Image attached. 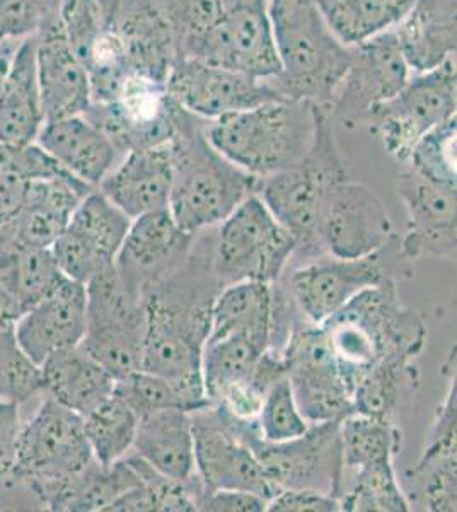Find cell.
Wrapping results in <instances>:
<instances>
[{
    "label": "cell",
    "instance_id": "6da1fadb",
    "mask_svg": "<svg viewBox=\"0 0 457 512\" xmlns=\"http://www.w3.org/2000/svg\"><path fill=\"white\" fill-rule=\"evenodd\" d=\"M212 248L207 255V248L193 245L180 267L142 292L147 313L142 371L169 379L190 412L210 403L202 355L212 306L224 289L212 268Z\"/></svg>",
    "mask_w": 457,
    "mask_h": 512
},
{
    "label": "cell",
    "instance_id": "7a4b0ae2",
    "mask_svg": "<svg viewBox=\"0 0 457 512\" xmlns=\"http://www.w3.org/2000/svg\"><path fill=\"white\" fill-rule=\"evenodd\" d=\"M209 120L195 117L176 103L173 135V185L168 209L190 234L217 226L246 198L260 192L261 178L231 163L207 137Z\"/></svg>",
    "mask_w": 457,
    "mask_h": 512
},
{
    "label": "cell",
    "instance_id": "3957f363",
    "mask_svg": "<svg viewBox=\"0 0 457 512\" xmlns=\"http://www.w3.org/2000/svg\"><path fill=\"white\" fill-rule=\"evenodd\" d=\"M321 326L352 395L376 362L386 357L417 359L427 340L422 316L403 306L396 280L359 292Z\"/></svg>",
    "mask_w": 457,
    "mask_h": 512
},
{
    "label": "cell",
    "instance_id": "277c9868",
    "mask_svg": "<svg viewBox=\"0 0 457 512\" xmlns=\"http://www.w3.org/2000/svg\"><path fill=\"white\" fill-rule=\"evenodd\" d=\"M280 72L265 81L282 98L331 108L352 47L338 40L316 0H268Z\"/></svg>",
    "mask_w": 457,
    "mask_h": 512
},
{
    "label": "cell",
    "instance_id": "5b68a950",
    "mask_svg": "<svg viewBox=\"0 0 457 512\" xmlns=\"http://www.w3.org/2000/svg\"><path fill=\"white\" fill-rule=\"evenodd\" d=\"M323 108L297 99L268 101L217 118L207 137L231 163L265 178L306 158Z\"/></svg>",
    "mask_w": 457,
    "mask_h": 512
},
{
    "label": "cell",
    "instance_id": "8992f818",
    "mask_svg": "<svg viewBox=\"0 0 457 512\" xmlns=\"http://www.w3.org/2000/svg\"><path fill=\"white\" fill-rule=\"evenodd\" d=\"M348 164L335 137V118L324 106L306 158L261 178L260 195L268 210L296 238L301 258H321L318 226L324 200L338 181L348 178Z\"/></svg>",
    "mask_w": 457,
    "mask_h": 512
},
{
    "label": "cell",
    "instance_id": "52a82bcc",
    "mask_svg": "<svg viewBox=\"0 0 457 512\" xmlns=\"http://www.w3.org/2000/svg\"><path fill=\"white\" fill-rule=\"evenodd\" d=\"M296 246V238L256 193L220 222L214 236L212 268L224 287L246 280L277 284Z\"/></svg>",
    "mask_w": 457,
    "mask_h": 512
},
{
    "label": "cell",
    "instance_id": "ba28073f",
    "mask_svg": "<svg viewBox=\"0 0 457 512\" xmlns=\"http://www.w3.org/2000/svg\"><path fill=\"white\" fill-rule=\"evenodd\" d=\"M226 415L234 432L255 453L261 468L278 489H311L335 499L340 497L343 483L342 420L311 424L302 436L270 443L261 437L256 419H236L229 412Z\"/></svg>",
    "mask_w": 457,
    "mask_h": 512
},
{
    "label": "cell",
    "instance_id": "9c48e42d",
    "mask_svg": "<svg viewBox=\"0 0 457 512\" xmlns=\"http://www.w3.org/2000/svg\"><path fill=\"white\" fill-rule=\"evenodd\" d=\"M87 323L81 345L115 379L142 369L147 313L115 265L86 284Z\"/></svg>",
    "mask_w": 457,
    "mask_h": 512
},
{
    "label": "cell",
    "instance_id": "30bf717a",
    "mask_svg": "<svg viewBox=\"0 0 457 512\" xmlns=\"http://www.w3.org/2000/svg\"><path fill=\"white\" fill-rule=\"evenodd\" d=\"M456 57L437 69L415 74L405 88L369 113L367 122L382 147L400 163H408L413 147L432 128L456 117Z\"/></svg>",
    "mask_w": 457,
    "mask_h": 512
},
{
    "label": "cell",
    "instance_id": "8fae6325",
    "mask_svg": "<svg viewBox=\"0 0 457 512\" xmlns=\"http://www.w3.org/2000/svg\"><path fill=\"white\" fill-rule=\"evenodd\" d=\"M93 460L81 415L47 396L21 425L16 482L33 495L82 472Z\"/></svg>",
    "mask_w": 457,
    "mask_h": 512
},
{
    "label": "cell",
    "instance_id": "7c38bea8",
    "mask_svg": "<svg viewBox=\"0 0 457 512\" xmlns=\"http://www.w3.org/2000/svg\"><path fill=\"white\" fill-rule=\"evenodd\" d=\"M297 408L309 424L353 414L352 391L336 366L323 326L296 323L280 350Z\"/></svg>",
    "mask_w": 457,
    "mask_h": 512
},
{
    "label": "cell",
    "instance_id": "4fadbf2b",
    "mask_svg": "<svg viewBox=\"0 0 457 512\" xmlns=\"http://www.w3.org/2000/svg\"><path fill=\"white\" fill-rule=\"evenodd\" d=\"M176 101L166 82L130 72L115 98L108 103H91L87 120L110 137L120 156L169 142L173 135Z\"/></svg>",
    "mask_w": 457,
    "mask_h": 512
},
{
    "label": "cell",
    "instance_id": "5bb4252c",
    "mask_svg": "<svg viewBox=\"0 0 457 512\" xmlns=\"http://www.w3.org/2000/svg\"><path fill=\"white\" fill-rule=\"evenodd\" d=\"M318 236L324 255L357 260L389 245L394 238L393 222L382 198L348 176L324 200Z\"/></svg>",
    "mask_w": 457,
    "mask_h": 512
},
{
    "label": "cell",
    "instance_id": "9a60e30c",
    "mask_svg": "<svg viewBox=\"0 0 457 512\" xmlns=\"http://www.w3.org/2000/svg\"><path fill=\"white\" fill-rule=\"evenodd\" d=\"M195 466L205 489L243 490L272 501L282 489L268 478L248 444L234 432L226 412L210 405L191 412Z\"/></svg>",
    "mask_w": 457,
    "mask_h": 512
},
{
    "label": "cell",
    "instance_id": "2e32d148",
    "mask_svg": "<svg viewBox=\"0 0 457 512\" xmlns=\"http://www.w3.org/2000/svg\"><path fill=\"white\" fill-rule=\"evenodd\" d=\"M130 224L132 219L94 188L50 246L58 267L69 279L86 286L94 275L115 265Z\"/></svg>",
    "mask_w": 457,
    "mask_h": 512
},
{
    "label": "cell",
    "instance_id": "e0dca14e",
    "mask_svg": "<svg viewBox=\"0 0 457 512\" xmlns=\"http://www.w3.org/2000/svg\"><path fill=\"white\" fill-rule=\"evenodd\" d=\"M410 77L393 30L355 45L331 103V115L350 125L367 122L369 113L400 93Z\"/></svg>",
    "mask_w": 457,
    "mask_h": 512
},
{
    "label": "cell",
    "instance_id": "ac0fdd59",
    "mask_svg": "<svg viewBox=\"0 0 457 512\" xmlns=\"http://www.w3.org/2000/svg\"><path fill=\"white\" fill-rule=\"evenodd\" d=\"M222 18L195 60L272 79L280 72L268 0H220Z\"/></svg>",
    "mask_w": 457,
    "mask_h": 512
},
{
    "label": "cell",
    "instance_id": "d6986e66",
    "mask_svg": "<svg viewBox=\"0 0 457 512\" xmlns=\"http://www.w3.org/2000/svg\"><path fill=\"white\" fill-rule=\"evenodd\" d=\"M382 251L357 260L321 256L296 268L289 277V296L297 311L307 321L321 325L359 292L396 280Z\"/></svg>",
    "mask_w": 457,
    "mask_h": 512
},
{
    "label": "cell",
    "instance_id": "ffe728a7",
    "mask_svg": "<svg viewBox=\"0 0 457 512\" xmlns=\"http://www.w3.org/2000/svg\"><path fill=\"white\" fill-rule=\"evenodd\" d=\"M166 86L183 110L212 122L229 113L284 99L263 79L195 59L176 60Z\"/></svg>",
    "mask_w": 457,
    "mask_h": 512
},
{
    "label": "cell",
    "instance_id": "44dd1931",
    "mask_svg": "<svg viewBox=\"0 0 457 512\" xmlns=\"http://www.w3.org/2000/svg\"><path fill=\"white\" fill-rule=\"evenodd\" d=\"M396 193L408 217L401 258L456 255V185L435 183L408 168L396 176Z\"/></svg>",
    "mask_w": 457,
    "mask_h": 512
},
{
    "label": "cell",
    "instance_id": "7402d4cb",
    "mask_svg": "<svg viewBox=\"0 0 457 512\" xmlns=\"http://www.w3.org/2000/svg\"><path fill=\"white\" fill-rule=\"evenodd\" d=\"M197 234L183 231L168 207L132 219L115 267L130 289L142 292L185 262Z\"/></svg>",
    "mask_w": 457,
    "mask_h": 512
},
{
    "label": "cell",
    "instance_id": "603a6c76",
    "mask_svg": "<svg viewBox=\"0 0 457 512\" xmlns=\"http://www.w3.org/2000/svg\"><path fill=\"white\" fill-rule=\"evenodd\" d=\"M106 26L122 41L128 69L168 82L178 60L173 31L157 0H99Z\"/></svg>",
    "mask_w": 457,
    "mask_h": 512
},
{
    "label": "cell",
    "instance_id": "cb8c5ba5",
    "mask_svg": "<svg viewBox=\"0 0 457 512\" xmlns=\"http://www.w3.org/2000/svg\"><path fill=\"white\" fill-rule=\"evenodd\" d=\"M86 311V286L67 277L50 296L26 309L14 325L19 347L41 366L55 352L81 344Z\"/></svg>",
    "mask_w": 457,
    "mask_h": 512
},
{
    "label": "cell",
    "instance_id": "d4e9b609",
    "mask_svg": "<svg viewBox=\"0 0 457 512\" xmlns=\"http://www.w3.org/2000/svg\"><path fill=\"white\" fill-rule=\"evenodd\" d=\"M36 70L45 123L89 110L91 88L86 69L70 47L60 16L36 33Z\"/></svg>",
    "mask_w": 457,
    "mask_h": 512
},
{
    "label": "cell",
    "instance_id": "484cf974",
    "mask_svg": "<svg viewBox=\"0 0 457 512\" xmlns=\"http://www.w3.org/2000/svg\"><path fill=\"white\" fill-rule=\"evenodd\" d=\"M173 185L171 144L130 151L111 169L98 190L130 219L166 209Z\"/></svg>",
    "mask_w": 457,
    "mask_h": 512
},
{
    "label": "cell",
    "instance_id": "4316f807",
    "mask_svg": "<svg viewBox=\"0 0 457 512\" xmlns=\"http://www.w3.org/2000/svg\"><path fill=\"white\" fill-rule=\"evenodd\" d=\"M36 140L70 175L94 188L110 175L120 156L110 137L84 115L45 123Z\"/></svg>",
    "mask_w": 457,
    "mask_h": 512
},
{
    "label": "cell",
    "instance_id": "83f0119b",
    "mask_svg": "<svg viewBox=\"0 0 457 512\" xmlns=\"http://www.w3.org/2000/svg\"><path fill=\"white\" fill-rule=\"evenodd\" d=\"M393 31L410 70L437 69L456 57L457 0H415Z\"/></svg>",
    "mask_w": 457,
    "mask_h": 512
},
{
    "label": "cell",
    "instance_id": "f1b7e54d",
    "mask_svg": "<svg viewBox=\"0 0 457 512\" xmlns=\"http://www.w3.org/2000/svg\"><path fill=\"white\" fill-rule=\"evenodd\" d=\"M93 190L74 175L29 181L23 209L12 226V239L23 245L50 248L64 233L77 205Z\"/></svg>",
    "mask_w": 457,
    "mask_h": 512
},
{
    "label": "cell",
    "instance_id": "f546056e",
    "mask_svg": "<svg viewBox=\"0 0 457 512\" xmlns=\"http://www.w3.org/2000/svg\"><path fill=\"white\" fill-rule=\"evenodd\" d=\"M45 125L36 70V35L19 43L0 93V142L26 146L38 139Z\"/></svg>",
    "mask_w": 457,
    "mask_h": 512
},
{
    "label": "cell",
    "instance_id": "4dcf8cb0",
    "mask_svg": "<svg viewBox=\"0 0 457 512\" xmlns=\"http://www.w3.org/2000/svg\"><path fill=\"white\" fill-rule=\"evenodd\" d=\"M275 330V287L246 280L226 286L215 297L209 340L241 335L268 350Z\"/></svg>",
    "mask_w": 457,
    "mask_h": 512
},
{
    "label": "cell",
    "instance_id": "1f68e13d",
    "mask_svg": "<svg viewBox=\"0 0 457 512\" xmlns=\"http://www.w3.org/2000/svg\"><path fill=\"white\" fill-rule=\"evenodd\" d=\"M40 367L43 393L81 417L115 390L116 379L81 344L55 352Z\"/></svg>",
    "mask_w": 457,
    "mask_h": 512
},
{
    "label": "cell",
    "instance_id": "d6a6232c",
    "mask_svg": "<svg viewBox=\"0 0 457 512\" xmlns=\"http://www.w3.org/2000/svg\"><path fill=\"white\" fill-rule=\"evenodd\" d=\"M132 451L157 472L188 482L197 473L191 415L180 408L145 415L137 424Z\"/></svg>",
    "mask_w": 457,
    "mask_h": 512
},
{
    "label": "cell",
    "instance_id": "836d02e7",
    "mask_svg": "<svg viewBox=\"0 0 457 512\" xmlns=\"http://www.w3.org/2000/svg\"><path fill=\"white\" fill-rule=\"evenodd\" d=\"M65 279L52 248L23 245L16 239L0 241V286L23 313L50 296Z\"/></svg>",
    "mask_w": 457,
    "mask_h": 512
},
{
    "label": "cell",
    "instance_id": "e575fe53",
    "mask_svg": "<svg viewBox=\"0 0 457 512\" xmlns=\"http://www.w3.org/2000/svg\"><path fill=\"white\" fill-rule=\"evenodd\" d=\"M418 386V367L410 357H386L360 378L353 390V414L394 422Z\"/></svg>",
    "mask_w": 457,
    "mask_h": 512
},
{
    "label": "cell",
    "instance_id": "d590c367",
    "mask_svg": "<svg viewBox=\"0 0 457 512\" xmlns=\"http://www.w3.org/2000/svg\"><path fill=\"white\" fill-rule=\"evenodd\" d=\"M415 0H316L333 35L355 47L398 26Z\"/></svg>",
    "mask_w": 457,
    "mask_h": 512
},
{
    "label": "cell",
    "instance_id": "8d00e7d4",
    "mask_svg": "<svg viewBox=\"0 0 457 512\" xmlns=\"http://www.w3.org/2000/svg\"><path fill=\"white\" fill-rule=\"evenodd\" d=\"M267 350L241 335L205 342L202 355V378L210 405L219 402L227 391L246 383L261 355Z\"/></svg>",
    "mask_w": 457,
    "mask_h": 512
},
{
    "label": "cell",
    "instance_id": "74e56055",
    "mask_svg": "<svg viewBox=\"0 0 457 512\" xmlns=\"http://www.w3.org/2000/svg\"><path fill=\"white\" fill-rule=\"evenodd\" d=\"M343 473L393 461L400 451L401 432L394 422L350 414L340 422Z\"/></svg>",
    "mask_w": 457,
    "mask_h": 512
},
{
    "label": "cell",
    "instance_id": "f35d334b",
    "mask_svg": "<svg viewBox=\"0 0 457 512\" xmlns=\"http://www.w3.org/2000/svg\"><path fill=\"white\" fill-rule=\"evenodd\" d=\"M82 424L94 460L110 466L132 451L139 419L118 396L111 395L89 410Z\"/></svg>",
    "mask_w": 457,
    "mask_h": 512
},
{
    "label": "cell",
    "instance_id": "ab89813d",
    "mask_svg": "<svg viewBox=\"0 0 457 512\" xmlns=\"http://www.w3.org/2000/svg\"><path fill=\"white\" fill-rule=\"evenodd\" d=\"M352 473L350 482H343L338 497L340 509L345 512H408L400 482L394 473L393 461L365 466Z\"/></svg>",
    "mask_w": 457,
    "mask_h": 512
},
{
    "label": "cell",
    "instance_id": "60d3db41",
    "mask_svg": "<svg viewBox=\"0 0 457 512\" xmlns=\"http://www.w3.org/2000/svg\"><path fill=\"white\" fill-rule=\"evenodd\" d=\"M173 31L178 59H197L222 18L220 0H157Z\"/></svg>",
    "mask_w": 457,
    "mask_h": 512
},
{
    "label": "cell",
    "instance_id": "b9f144b4",
    "mask_svg": "<svg viewBox=\"0 0 457 512\" xmlns=\"http://www.w3.org/2000/svg\"><path fill=\"white\" fill-rule=\"evenodd\" d=\"M43 393L41 367L19 347L14 326H0V402L18 403Z\"/></svg>",
    "mask_w": 457,
    "mask_h": 512
},
{
    "label": "cell",
    "instance_id": "7bdbcfd3",
    "mask_svg": "<svg viewBox=\"0 0 457 512\" xmlns=\"http://www.w3.org/2000/svg\"><path fill=\"white\" fill-rule=\"evenodd\" d=\"M456 117L432 128L418 140L408 164L418 175L444 185H456Z\"/></svg>",
    "mask_w": 457,
    "mask_h": 512
},
{
    "label": "cell",
    "instance_id": "ee69618b",
    "mask_svg": "<svg viewBox=\"0 0 457 512\" xmlns=\"http://www.w3.org/2000/svg\"><path fill=\"white\" fill-rule=\"evenodd\" d=\"M113 395L118 396L137 415V419L168 408H180L188 412L180 391L176 390L169 379L142 369L125 378L116 379Z\"/></svg>",
    "mask_w": 457,
    "mask_h": 512
},
{
    "label": "cell",
    "instance_id": "f6af8a7d",
    "mask_svg": "<svg viewBox=\"0 0 457 512\" xmlns=\"http://www.w3.org/2000/svg\"><path fill=\"white\" fill-rule=\"evenodd\" d=\"M256 422H258L261 437L270 443L289 441L294 437L302 436L309 429L311 424L299 412L287 376L278 379L277 383L270 388L263 400Z\"/></svg>",
    "mask_w": 457,
    "mask_h": 512
},
{
    "label": "cell",
    "instance_id": "bcb514c9",
    "mask_svg": "<svg viewBox=\"0 0 457 512\" xmlns=\"http://www.w3.org/2000/svg\"><path fill=\"white\" fill-rule=\"evenodd\" d=\"M62 0H0V40H24L60 16Z\"/></svg>",
    "mask_w": 457,
    "mask_h": 512
},
{
    "label": "cell",
    "instance_id": "7dc6e473",
    "mask_svg": "<svg viewBox=\"0 0 457 512\" xmlns=\"http://www.w3.org/2000/svg\"><path fill=\"white\" fill-rule=\"evenodd\" d=\"M60 23L70 47L82 64L99 33L105 28L99 0H62Z\"/></svg>",
    "mask_w": 457,
    "mask_h": 512
},
{
    "label": "cell",
    "instance_id": "c3c4849f",
    "mask_svg": "<svg viewBox=\"0 0 457 512\" xmlns=\"http://www.w3.org/2000/svg\"><path fill=\"white\" fill-rule=\"evenodd\" d=\"M21 415L18 403L0 402V490L16 482Z\"/></svg>",
    "mask_w": 457,
    "mask_h": 512
},
{
    "label": "cell",
    "instance_id": "681fc988",
    "mask_svg": "<svg viewBox=\"0 0 457 512\" xmlns=\"http://www.w3.org/2000/svg\"><path fill=\"white\" fill-rule=\"evenodd\" d=\"M268 502L260 495L243 490H210L203 487L195 501V511L202 512H261Z\"/></svg>",
    "mask_w": 457,
    "mask_h": 512
},
{
    "label": "cell",
    "instance_id": "f907efd6",
    "mask_svg": "<svg viewBox=\"0 0 457 512\" xmlns=\"http://www.w3.org/2000/svg\"><path fill=\"white\" fill-rule=\"evenodd\" d=\"M268 512H338L340 502L331 495L311 489L280 490L268 502Z\"/></svg>",
    "mask_w": 457,
    "mask_h": 512
},
{
    "label": "cell",
    "instance_id": "816d5d0a",
    "mask_svg": "<svg viewBox=\"0 0 457 512\" xmlns=\"http://www.w3.org/2000/svg\"><path fill=\"white\" fill-rule=\"evenodd\" d=\"M23 315V309L14 301V297L0 286V326H14Z\"/></svg>",
    "mask_w": 457,
    "mask_h": 512
},
{
    "label": "cell",
    "instance_id": "f5cc1de1",
    "mask_svg": "<svg viewBox=\"0 0 457 512\" xmlns=\"http://www.w3.org/2000/svg\"><path fill=\"white\" fill-rule=\"evenodd\" d=\"M19 43H21V40H0V93L4 88L7 72H9V67H11Z\"/></svg>",
    "mask_w": 457,
    "mask_h": 512
}]
</instances>
